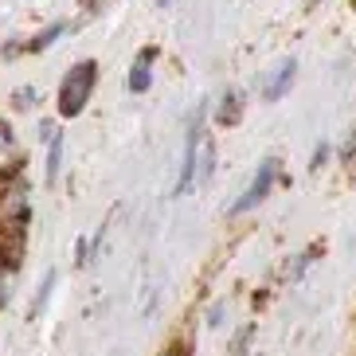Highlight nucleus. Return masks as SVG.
I'll use <instances>...</instances> for the list:
<instances>
[{
  "label": "nucleus",
  "instance_id": "nucleus-1",
  "mask_svg": "<svg viewBox=\"0 0 356 356\" xmlns=\"http://www.w3.org/2000/svg\"><path fill=\"white\" fill-rule=\"evenodd\" d=\"M98 79H102V67L98 59H79L63 71L59 79V90H55V118L59 122H74V118H83V110L90 106L98 90Z\"/></svg>",
  "mask_w": 356,
  "mask_h": 356
},
{
  "label": "nucleus",
  "instance_id": "nucleus-2",
  "mask_svg": "<svg viewBox=\"0 0 356 356\" xmlns=\"http://www.w3.org/2000/svg\"><path fill=\"white\" fill-rule=\"evenodd\" d=\"M211 118V102H200L196 114L188 118V134H184V157H180V172H177V184H172V196H188L196 188V153H200V141H204V122Z\"/></svg>",
  "mask_w": 356,
  "mask_h": 356
},
{
  "label": "nucleus",
  "instance_id": "nucleus-3",
  "mask_svg": "<svg viewBox=\"0 0 356 356\" xmlns=\"http://www.w3.org/2000/svg\"><path fill=\"white\" fill-rule=\"evenodd\" d=\"M278 157H266V161H259V168H254V177H251V184L239 192V200L227 208V216L235 220V216H247V211H254L259 204H266V196L274 192V184H278Z\"/></svg>",
  "mask_w": 356,
  "mask_h": 356
},
{
  "label": "nucleus",
  "instance_id": "nucleus-4",
  "mask_svg": "<svg viewBox=\"0 0 356 356\" xmlns=\"http://www.w3.org/2000/svg\"><path fill=\"white\" fill-rule=\"evenodd\" d=\"M40 141H43V184L55 188L63 177V157H67V134L59 118H43L40 122Z\"/></svg>",
  "mask_w": 356,
  "mask_h": 356
},
{
  "label": "nucleus",
  "instance_id": "nucleus-5",
  "mask_svg": "<svg viewBox=\"0 0 356 356\" xmlns=\"http://www.w3.org/2000/svg\"><path fill=\"white\" fill-rule=\"evenodd\" d=\"M293 79H298V59L286 55V59H278L274 71L262 79V102H282V98L293 90Z\"/></svg>",
  "mask_w": 356,
  "mask_h": 356
},
{
  "label": "nucleus",
  "instance_id": "nucleus-6",
  "mask_svg": "<svg viewBox=\"0 0 356 356\" xmlns=\"http://www.w3.org/2000/svg\"><path fill=\"white\" fill-rule=\"evenodd\" d=\"M8 172H24V149L12 118L0 114V177H8Z\"/></svg>",
  "mask_w": 356,
  "mask_h": 356
},
{
  "label": "nucleus",
  "instance_id": "nucleus-7",
  "mask_svg": "<svg viewBox=\"0 0 356 356\" xmlns=\"http://www.w3.org/2000/svg\"><path fill=\"white\" fill-rule=\"evenodd\" d=\"M157 47H145V51L134 55V63H129V79H126V90L129 95H145L149 86H153V67H157Z\"/></svg>",
  "mask_w": 356,
  "mask_h": 356
},
{
  "label": "nucleus",
  "instance_id": "nucleus-8",
  "mask_svg": "<svg viewBox=\"0 0 356 356\" xmlns=\"http://www.w3.org/2000/svg\"><path fill=\"white\" fill-rule=\"evenodd\" d=\"M71 28H74V24L63 20V16H59V20H51V24H43L40 32H32L28 40H24V55H43V51H51V47L63 40Z\"/></svg>",
  "mask_w": 356,
  "mask_h": 356
},
{
  "label": "nucleus",
  "instance_id": "nucleus-9",
  "mask_svg": "<svg viewBox=\"0 0 356 356\" xmlns=\"http://www.w3.org/2000/svg\"><path fill=\"white\" fill-rule=\"evenodd\" d=\"M243 106H247V95L243 90H235V86H227L220 98V106L211 110V118H216V126H235L243 118Z\"/></svg>",
  "mask_w": 356,
  "mask_h": 356
},
{
  "label": "nucleus",
  "instance_id": "nucleus-10",
  "mask_svg": "<svg viewBox=\"0 0 356 356\" xmlns=\"http://www.w3.org/2000/svg\"><path fill=\"white\" fill-rule=\"evenodd\" d=\"M55 282H59V270H47L40 278V286L32 293V305H28V321H40L43 317V309H47V302H51V293H55Z\"/></svg>",
  "mask_w": 356,
  "mask_h": 356
},
{
  "label": "nucleus",
  "instance_id": "nucleus-11",
  "mask_svg": "<svg viewBox=\"0 0 356 356\" xmlns=\"http://www.w3.org/2000/svg\"><path fill=\"white\" fill-rule=\"evenodd\" d=\"M211 172H216V141L204 134V141H200V153H196V188L211 184Z\"/></svg>",
  "mask_w": 356,
  "mask_h": 356
},
{
  "label": "nucleus",
  "instance_id": "nucleus-12",
  "mask_svg": "<svg viewBox=\"0 0 356 356\" xmlns=\"http://www.w3.org/2000/svg\"><path fill=\"white\" fill-rule=\"evenodd\" d=\"M8 106L16 110V114H32L35 106H40V90H35V86H16L12 98H8Z\"/></svg>",
  "mask_w": 356,
  "mask_h": 356
},
{
  "label": "nucleus",
  "instance_id": "nucleus-13",
  "mask_svg": "<svg viewBox=\"0 0 356 356\" xmlns=\"http://www.w3.org/2000/svg\"><path fill=\"white\" fill-rule=\"evenodd\" d=\"M317 251H321V247H309V251H302V254H298V259L290 262V270H286V278H290V282H298V278H302V274L309 270V262L317 259Z\"/></svg>",
  "mask_w": 356,
  "mask_h": 356
},
{
  "label": "nucleus",
  "instance_id": "nucleus-14",
  "mask_svg": "<svg viewBox=\"0 0 356 356\" xmlns=\"http://www.w3.org/2000/svg\"><path fill=\"white\" fill-rule=\"evenodd\" d=\"M251 337H254V325H243V329H239V337L231 341L227 356H247V348H251Z\"/></svg>",
  "mask_w": 356,
  "mask_h": 356
},
{
  "label": "nucleus",
  "instance_id": "nucleus-15",
  "mask_svg": "<svg viewBox=\"0 0 356 356\" xmlns=\"http://www.w3.org/2000/svg\"><path fill=\"white\" fill-rule=\"evenodd\" d=\"M329 157H333V145H329V141H317L314 157H309V168H314V172H317V168H321V165H325V161H329Z\"/></svg>",
  "mask_w": 356,
  "mask_h": 356
},
{
  "label": "nucleus",
  "instance_id": "nucleus-16",
  "mask_svg": "<svg viewBox=\"0 0 356 356\" xmlns=\"http://www.w3.org/2000/svg\"><path fill=\"white\" fill-rule=\"evenodd\" d=\"M90 259H95V251H90V239H74V266H86Z\"/></svg>",
  "mask_w": 356,
  "mask_h": 356
},
{
  "label": "nucleus",
  "instance_id": "nucleus-17",
  "mask_svg": "<svg viewBox=\"0 0 356 356\" xmlns=\"http://www.w3.org/2000/svg\"><path fill=\"white\" fill-rule=\"evenodd\" d=\"M223 317H227V302H216V305L208 309V317H204V321H208V329H220Z\"/></svg>",
  "mask_w": 356,
  "mask_h": 356
},
{
  "label": "nucleus",
  "instance_id": "nucleus-18",
  "mask_svg": "<svg viewBox=\"0 0 356 356\" xmlns=\"http://www.w3.org/2000/svg\"><path fill=\"white\" fill-rule=\"evenodd\" d=\"M8 298H12V274H8V270H0V309L8 305Z\"/></svg>",
  "mask_w": 356,
  "mask_h": 356
},
{
  "label": "nucleus",
  "instance_id": "nucleus-19",
  "mask_svg": "<svg viewBox=\"0 0 356 356\" xmlns=\"http://www.w3.org/2000/svg\"><path fill=\"white\" fill-rule=\"evenodd\" d=\"M168 4H172V0H157V8H168Z\"/></svg>",
  "mask_w": 356,
  "mask_h": 356
},
{
  "label": "nucleus",
  "instance_id": "nucleus-20",
  "mask_svg": "<svg viewBox=\"0 0 356 356\" xmlns=\"http://www.w3.org/2000/svg\"><path fill=\"white\" fill-rule=\"evenodd\" d=\"M165 356H177V353H165Z\"/></svg>",
  "mask_w": 356,
  "mask_h": 356
}]
</instances>
